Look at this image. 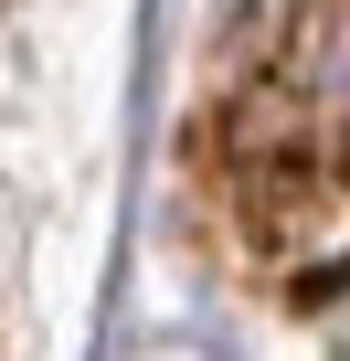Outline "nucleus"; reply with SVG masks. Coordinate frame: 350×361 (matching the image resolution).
Instances as JSON below:
<instances>
[{
  "label": "nucleus",
  "instance_id": "obj_1",
  "mask_svg": "<svg viewBox=\"0 0 350 361\" xmlns=\"http://www.w3.org/2000/svg\"><path fill=\"white\" fill-rule=\"evenodd\" d=\"M234 159H276V149H329L350 159V0H308L287 54L244 85L234 106Z\"/></svg>",
  "mask_w": 350,
  "mask_h": 361
}]
</instances>
